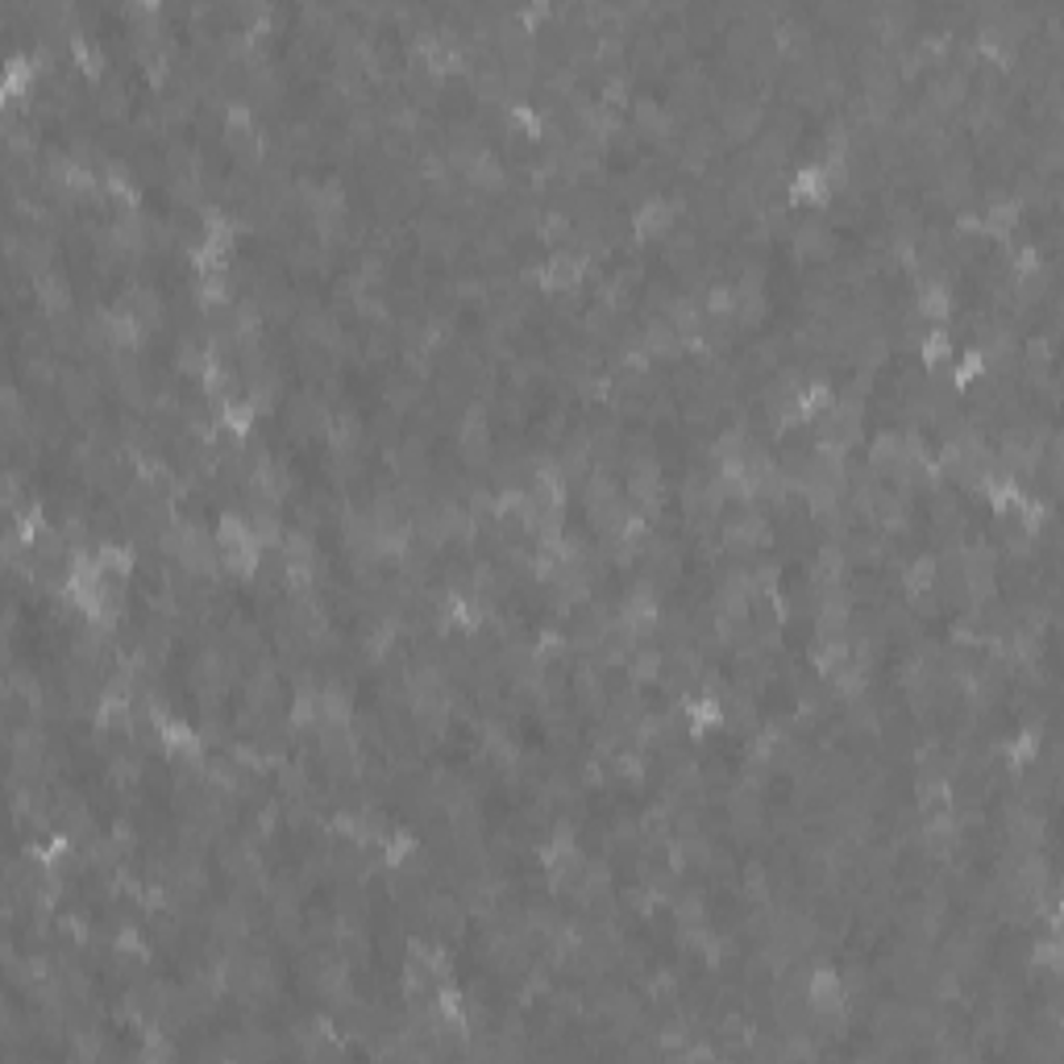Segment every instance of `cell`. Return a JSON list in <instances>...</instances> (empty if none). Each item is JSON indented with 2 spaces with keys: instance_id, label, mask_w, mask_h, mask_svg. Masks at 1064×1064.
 Listing matches in <instances>:
<instances>
[{
  "instance_id": "6da1fadb",
  "label": "cell",
  "mask_w": 1064,
  "mask_h": 1064,
  "mask_svg": "<svg viewBox=\"0 0 1064 1064\" xmlns=\"http://www.w3.org/2000/svg\"><path fill=\"white\" fill-rule=\"evenodd\" d=\"M590 279V255L587 250H549L537 262V291L540 296H578Z\"/></svg>"
},
{
  "instance_id": "7a4b0ae2",
  "label": "cell",
  "mask_w": 1064,
  "mask_h": 1064,
  "mask_svg": "<svg viewBox=\"0 0 1064 1064\" xmlns=\"http://www.w3.org/2000/svg\"><path fill=\"white\" fill-rule=\"evenodd\" d=\"M1052 745H1061V732L1044 728V724H1018L998 740V762L1011 769V774H1023L1032 769Z\"/></svg>"
},
{
  "instance_id": "3957f363",
  "label": "cell",
  "mask_w": 1064,
  "mask_h": 1064,
  "mask_svg": "<svg viewBox=\"0 0 1064 1064\" xmlns=\"http://www.w3.org/2000/svg\"><path fill=\"white\" fill-rule=\"evenodd\" d=\"M836 196H841V191L832 188V176H827V167L819 159H803L795 171L786 176V200H790V208L819 212V208H827Z\"/></svg>"
},
{
  "instance_id": "277c9868",
  "label": "cell",
  "mask_w": 1064,
  "mask_h": 1064,
  "mask_svg": "<svg viewBox=\"0 0 1064 1064\" xmlns=\"http://www.w3.org/2000/svg\"><path fill=\"white\" fill-rule=\"evenodd\" d=\"M683 719L690 736H715L728 728V703L719 690H695L683 699Z\"/></svg>"
},
{
  "instance_id": "5b68a950",
  "label": "cell",
  "mask_w": 1064,
  "mask_h": 1064,
  "mask_svg": "<svg viewBox=\"0 0 1064 1064\" xmlns=\"http://www.w3.org/2000/svg\"><path fill=\"white\" fill-rule=\"evenodd\" d=\"M956 350H961L956 325H932V329H923V337L915 341V358H919L923 370H948Z\"/></svg>"
},
{
  "instance_id": "8992f818",
  "label": "cell",
  "mask_w": 1064,
  "mask_h": 1064,
  "mask_svg": "<svg viewBox=\"0 0 1064 1064\" xmlns=\"http://www.w3.org/2000/svg\"><path fill=\"white\" fill-rule=\"evenodd\" d=\"M212 416H217L221 432H229L233 441H250V437L258 432V425H262V412H258V404L250 396L225 399V404L212 408Z\"/></svg>"
},
{
  "instance_id": "52a82bcc",
  "label": "cell",
  "mask_w": 1064,
  "mask_h": 1064,
  "mask_svg": "<svg viewBox=\"0 0 1064 1064\" xmlns=\"http://www.w3.org/2000/svg\"><path fill=\"white\" fill-rule=\"evenodd\" d=\"M420 848H425L420 832L408 824H396L391 832H387V841H382V848H379V865L382 869H391V874H399V869H408V865L420 857Z\"/></svg>"
},
{
  "instance_id": "ba28073f",
  "label": "cell",
  "mask_w": 1064,
  "mask_h": 1064,
  "mask_svg": "<svg viewBox=\"0 0 1064 1064\" xmlns=\"http://www.w3.org/2000/svg\"><path fill=\"white\" fill-rule=\"evenodd\" d=\"M191 296L205 312H221L238 300V279H233V270L229 275H191Z\"/></svg>"
},
{
  "instance_id": "9c48e42d",
  "label": "cell",
  "mask_w": 1064,
  "mask_h": 1064,
  "mask_svg": "<svg viewBox=\"0 0 1064 1064\" xmlns=\"http://www.w3.org/2000/svg\"><path fill=\"white\" fill-rule=\"evenodd\" d=\"M96 561L105 566V574H112V578H133L138 574V561H142V554H138V545H129V540H117V537H105L92 545Z\"/></svg>"
},
{
  "instance_id": "30bf717a",
  "label": "cell",
  "mask_w": 1064,
  "mask_h": 1064,
  "mask_svg": "<svg viewBox=\"0 0 1064 1064\" xmlns=\"http://www.w3.org/2000/svg\"><path fill=\"white\" fill-rule=\"evenodd\" d=\"M990 375V354L977 346V341H969V346H961L953 358V366H948V382H953L956 391H973L977 382Z\"/></svg>"
},
{
  "instance_id": "8fae6325",
  "label": "cell",
  "mask_w": 1064,
  "mask_h": 1064,
  "mask_svg": "<svg viewBox=\"0 0 1064 1064\" xmlns=\"http://www.w3.org/2000/svg\"><path fill=\"white\" fill-rule=\"evenodd\" d=\"M795 404H798V416H803L807 425H815L819 416L832 412V404H836V382H832V379H807L803 387H798Z\"/></svg>"
},
{
  "instance_id": "7c38bea8",
  "label": "cell",
  "mask_w": 1064,
  "mask_h": 1064,
  "mask_svg": "<svg viewBox=\"0 0 1064 1064\" xmlns=\"http://www.w3.org/2000/svg\"><path fill=\"white\" fill-rule=\"evenodd\" d=\"M765 250V246H762ZM740 308V291H736V275L732 279H715L703 287V317L707 320H732Z\"/></svg>"
},
{
  "instance_id": "4fadbf2b",
  "label": "cell",
  "mask_w": 1064,
  "mask_h": 1064,
  "mask_svg": "<svg viewBox=\"0 0 1064 1064\" xmlns=\"http://www.w3.org/2000/svg\"><path fill=\"white\" fill-rule=\"evenodd\" d=\"M516 17L525 30H540L554 17V0H525V4H516Z\"/></svg>"
}]
</instances>
